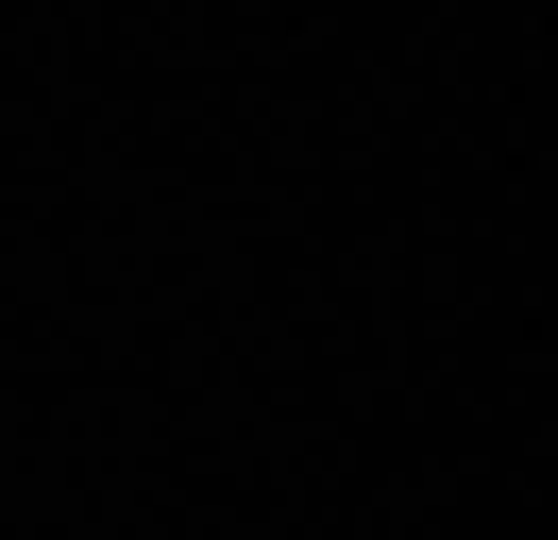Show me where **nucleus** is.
Returning a JSON list of instances; mask_svg holds the SVG:
<instances>
[]
</instances>
